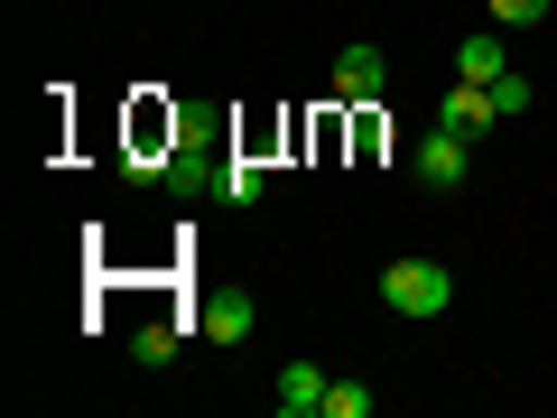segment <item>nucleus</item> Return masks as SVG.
<instances>
[{"mask_svg": "<svg viewBox=\"0 0 557 418\" xmlns=\"http://www.w3.org/2000/svg\"><path fill=\"white\" fill-rule=\"evenodd\" d=\"M381 307L391 317H446L456 307V270L446 260H391L381 270Z\"/></svg>", "mask_w": 557, "mask_h": 418, "instance_id": "nucleus-1", "label": "nucleus"}, {"mask_svg": "<svg viewBox=\"0 0 557 418\" xmlns=\"http://www.w3.org/2000/svg\"><path fill=\"white\" fill-rule=\"evenodd\" d=\"M502 121V102H493V84H456V94L437 102V131H456V139H474V131H493Z\"/></svg>", "mask_w": 557, "mask_h": 418, "instance_id": "nucleus-2", "label": "nucleus"}, {"mask_svg": "<svg viewBox=\"0 0 557 418\" xmlns=\"http://www.w3.org/2000/svg\"><path fill=\"white\" fill-rule=\"evenodd\" d=\"M381 84H391V57H381V47H344L335 57V94L344 102H381Z\"/></svg>", "mask_w": 557, "mask_h": 418, "instance_id": "nucleus-3", "label": "nucleus"}, {"mask_svg": "<svg viewBox=\"0 0 557 418\" xmlns=\"http://www.w3.org/2000/svg\"><path fill=\"white\" fill-rule=\"evenodd\" d=\"M418 186H437V196H456V186H465V139L456 131H428V139H418Z\"/></svg>", "mask_w": 557, "mask_h": 418, "instance_id": "nucleus-4", "label": "nucleus"}, {"mask_svg": "<svg viewBox=\"0 0 557 418\" xmlns=\"http://www.w3.org/2000/svg\"><path fill=\"white\" fill-rule=\"evenodd\" d=\"M270 409L278 418H325V372H317V362H288L278 391H270Z\"/></svg>", "mask_w": 557, "mask_h": 418, "instance_id": "nucleus-5", "label": "nucleus"}, {"mask_svg": "<svg viewBox=\"0 0 557 418\" xmlns=\"http://www.w3.org/2000/svg\"><path fill=\"white\" fill-rule=\"evenodd\" d=\"M502 75H511V57H502V28L456 38V84H502Z\"/></svg>", "mask_w": 557, "mask_h": 418, "instance_id": "nucleus-6", "label": "nucleus"}, {"mask_svg": "<svg viewBox=\"0 0 557 418\" xmlns=\"http://www.w3.org/2000/svg\"><path fill=\"white\" fill-rule=\"evenodd\" d=\"M196 325H205V335H214V344H242V335H251V298H242V288H214V298H205L196 307Z\"/></svg>", "mask_w": 557, "mask_h": 418, "instance_id": "nucleus-7", "label": "nucleus"}, {"mask_svg": "<svg viewBox=\"0 0 557 418\" xmlns=\"http://www.w3.org/2000/svg\"><path fill=\"white\" fill-rule=\"evenodd\" d=\"M214 186H223V205H260V196H270V168H260V159H223Z\"/></svg>", "mask_w": 557, "mask_h": 418, "instance_id": "nucleus-8", "label": "nucleus"}, {"mask_svg": "<svg viewBox=\"0 0 557 418\" xmlns=\"http://www.w3.org/2000/svg\"><path fill=\"white\" fill-rule=\"evenodd\" d=\"M177 335H186V317H159V325H139L131 354H139V362H168V354H177Z\"/></svg>", "mask_w": 557, "mask_h": 418, "instance_id": "nucleus-9", "label": "nucleus"}, {"mask_svg": "<svg viewBox=\"0 0 557 418\" xmlns=\"http://www.w3.org/2000/svg\"><path fill=\"white\" fill-rule=\"evenodd\" d=\"M325 418H372V381H325Z\"/></svg>", "mask_w": 557, "mask_h": 418, "instance_id": "nucleus-10", "label": "nucleus"}, {"mask_svg": "<svg viewBox=\"0 0 557 418\" xmlns=\"http://www.w3.org/2000/svg\"><path fill=\"white\" fill-rule=\"evenodd\" d=\"M483 10H493V28H539L548 20V0H483Z\"/></svg>", "mask_w": 557, "mask_h": 418, "instance_id": "nucleus-11", "label": "nucleus"}, {"mask_svg": "<svg viewBox=\"0 0 557 418\" xmlns=\"http://www.w3.org/2000/svg\"><path fill=\"white\" fill-rule=\"evenodd\" d=\"M493 102H502V121H511V112H530V102H539V84H530V75H502Z\"/></svg>", "mask_w": 557, "mask_h": 418, "instance_id": "nucleus-12", "label": "nucleus"}]
</instances>
